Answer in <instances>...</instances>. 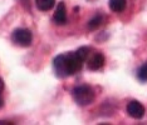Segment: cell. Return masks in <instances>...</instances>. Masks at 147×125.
Masks as SVG:
<instances>
[{
  "instance_id": "1",
  "label": "cell",
  "mask_w": 147,
  "mask_h": 125,
  "mask_svg": "<svg viewBox=\"0 0 147 125\" xmlns=\"http://www.w3.org/2000/svg\"><path fill=\"white\" fill-rule=\"evenodd\" d=\"M84 60L77 51L64 53V54H59L55 57L53 61V68L59 78H68L72 75L77 74L82 69V65Z\"/></svg>"
},
{
  "instance_id": "2",
  "label": "cell",
  "mask_w": 147,
  "mask_h": 125,
  "mask_svg": "<svg viewBox=\"0 0 147 125\" xmlns=\"http://www.w3.org/2000/svg\"><path fill=\"white\" fill-rule=\"evenodd\" d=\"M72 96L78 105L87 106L94 101L96 94L89 85H78L72 90Z\"/></svg>"
},
{
  "instance_id": "3",
  "label": "cell",
  "mask_w": 147,
  "mask_h": 125,
  "mask_svg": "<svg viewBox=\"0 0 147 125\" xmlns=\"http://www.w3.org/2000/svg\"><path fill=\"white\" fill-rule=\"evenodd\" d=\"M11 40L15 45L26 48L32 44V40H33L32 31L28 30V29H16L11 34Z\"/></svg>"
},
{
  "instance_id": "4",
  "label": "cell",
  "mask_w": 147,
  "mask_h": 125,
  "mask_svg": "<svg viewBox=\"0 0 147 125\" xmlns=\"http://www.w3.org/2000/svg\"><path fill=\"white\" fill-rule=\"evenodd\" d=\"M127 113L133 119H141L145 115V106L137 100H132L127 104Z\"/></svg>"
},
{
  "instance_id": "5",
  "label": "cell",
  "mask_w": 147,
  "mask_h": 125,
  "mask_svg": "<svg viewBox=\"0 0 147 125\" xmlns=\"http://www.w3.org/2000/svg\"><path fill=\"white\" fill-rule=\"evenodd\" d=\"M87 64H88V69L92 71H97L99 69L105 66V57L101 53H94L91 58L87 59Z\"/></svg>"
},
{
  "instance_id": "6",
  "label": "cell",
  "mask_w": 147,
  "mask_h": 125,
  "mask_svg": "<svg viewBox=\"0 0 147 125\" xmlns=\"http://www.w3.org/2000/svg\"><path fill=\"white\" fill-rule=\"evenodd\" d=\"M53 20L58 25H64L67 23V9H65V4L63 1H61L57 6L55 13L53 15Z\"/></svg>"
},
{
  "instance_id": "7",
  "label": "cell",
  "mask_w": 147,
  "mask_h": 125,
  "mask_svg": "<svg viewBox=\"0 0 147 125\" xmlns=\"http://www.w3.org/2000/svg\"><path fill=\"white\" fill-rule=\"evenodd\" d=\"M126 0H109V8L115 13H121L126 9Z\"/></svg>"
},
{
  "instance_id": "8",
  "label": "cell",
  "mask_w": 147,
  "mask_h": 125,
  "mask_svg": "<svg viewBox=\"0 0 147 125\" xmlns=\"http://www.w3.org/2000/svg\"><path fill=\"white\" fill-rule=\"evenodd\" d=\"M35 4L39 10L48 11L55 5V0H35Z\"/></svg>"
},
{
  "instance_id": "9",
  "label": "cell",
  "mask_w": 147,
  "mask_h": 125,
  "mask_svg": "<svg viewBox=\"0 0 147 125\" xmlns=\"http://www.w3.org/2000/svg\"><path fill=\"white\" fill-rule=\"evenodd\" d=\"M102 23H103V15L97 14L88 21V29L89 30H96V29H98L102 25Z\"/></svg>"
},
{
  "instance_id": "10",
  "label": "cell",
  "mask_w": 147,
  "mask_h": 125,
  "mask_svg": "<svg viewBox=\"0 0 147 125\" xmlns=\"http://www.w3.org/2000/svg\"><path fill=\"white\" fill-rule=\"evenodd\" d=\"M137 78H138V80L142 81V83H146L147 81V61L137 70Z\"/></svg>"
},
{
  "instance_id": "11",
  "label": "cell",
  "mask_w": 147,
  "mask_h": 125,
  "mask_svg": "<svg viewBox=\"0 0 147 125\" xmlns=\"http://www.w3.org/2000/svg\"><path fill=\"white\" fill-rule=\"evenodd\" d=\"M3 90H4V81L0 78V93H3Z\"/></svg>"
},
{
  "instance_id": "12",
  "label": "cell",
  "mask_w": 147,
  "mask_h": 125,
  "mask_svg": "<svg viewBox=\"0 0 147 125\" xmlns=\"http://www.w3.org/2000/svg\"><path fill=\"white\" fill-rule=\"evenodd\" d=\"M3 106H4V99H3V95L0 93V108H3Z\"/></svg>"
},
{
  "instance_id": "13",
  "label": "cell",
  "mask_w": 147,
  "mask_h": 125,
  "mask_svg": "<svg viewBox=\"0 0 147 125\" xmlns=\"http://www.w3.org/2000/svg\"><path fill=\"white\" fill-rule=\"evenodd\" d=\"M3 124H6V125L9 124V125H11L13 123H10V121H0V125H3Z\"/></svg>"
}]
</instances>
